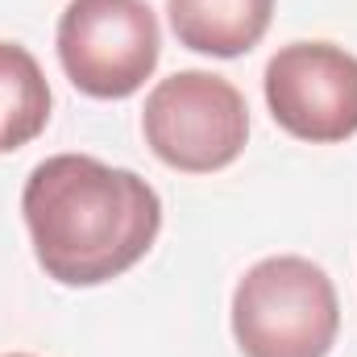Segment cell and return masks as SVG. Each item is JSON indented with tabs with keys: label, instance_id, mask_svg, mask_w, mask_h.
<instances>
[{
	"label": "cell",
	"instance_id": "cell-1",
	"mask_svg": "<svg viewBox=\"0 0 357 357\" xmlns=\"http://www.w3.org/2000/svg\"><path fill=\"white\" fill-rule=\"evenodd\" d=\"M33 258L63 287H100L133 270L162 229L158 191L125 167L88 154L38 162L21 191Z\"/></svg>",
	"mask_w": 357,
	"mask_h": 357
},
{
	"label": "cell",
	"instance_id": "cell-2",
	"mask_svg": "<svg viewBox=\"0 0 357 357\" xmlns=\"http://www.w3.org/2000/svg\"><path fill=\"white\" fill-rule=\"evenodd\" d=\"M337 328L333 278L299 254L262 258L233 291V337L245 357H328Z\"/></svg>",
	"mask_w": 357,
	"mask_h": 357
},
{
	"label": "cell",
	"instance_id": "cell-3",
	"mask_svg": "<svg viewBox=\"0 0 357 357\" xmlns=\"http://www.w3.org/2000/svg\"><path fill=\"white\" fill-rule=\"evenodd\" d=\"M142 133L158 162L183 175H212L241 158L250 108L225 75L175 71L146 96Z\"/></svg>",
	"mask_w": 357,
	"mask_h": 357
},
{
	"label": "cell",
	"instance_id": "cell-4",
	"mask_svg": "<svg viewBox=\"0 0 357 357\" xmlns=\"http://www.w3.org/2000/svg\"><path fill=\"white\" fill-rule=\"evenodd\" d=\"M162 54L158 17L146 0H71L59 17V63L91 100H129Z\"/></svg>",
	"mask_w": 357,
	"mask_h": 357
},
{
	"label": "cell",
	"instance_id": "cell-5",
	"mask_svg": "<svg viewBox=\"0 0 357 357\" xmlns=\"http://www.w3.org/2000/svg\"><path fill=\"white\" fill-rule=\"evenodd\" d=\"M266 104L278 129L333 146L357 133V59L333 42H291L266 63Z\"/></svg>",
	"mask_w": 357,
	"mask_h": 357
},
{
	"label": "cell",
	"instance_id": "cell-6",
	"mask_svg": "<svg viewBox=\"0 0 357 357\" xmlns=\"http://www.w3.org/2000/svg\"><path fill=\"white\" fill-rule=\"evenodd\" d=\"M167 17L178 46L212 59H237L266 38L274 0H167Z\"/></svg>",
	"mask_w": 357,
	"mask_h": 357
},
{
	"label": "cell",
	"instance_id": "cell-7",
	"mask_svg": "<svg viewBox=\"0 0 357 357\" xmlns=\"http://www.w3.org/2000/svg\"><path fill=\"white\" fill-rule=\"evenodd\" d=\"M50 121V84L38 59L17 46L0 42V154L29 146Z\"/></svg>",
	"mask_w": 357,
	"mask_h": 357
},
{
	"label": "cell",
	"instance_id": "cell-8",
	"mask_svg": "<svg viewBox=\"0 0 357 357\" xmlns=\"http://www.w3.org/2000/svg\"><path fill=\"white\" fill-rule=\"evenodd\" d=\"M8 357H29V354H8Z\"/></svg>",
	"mask_w": 357,
	"mask_h": 357
}]
</instances>
